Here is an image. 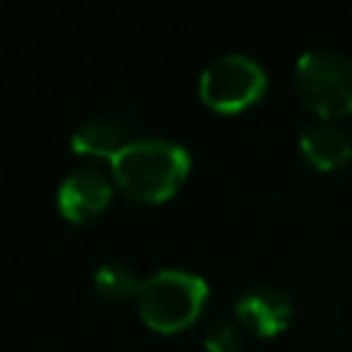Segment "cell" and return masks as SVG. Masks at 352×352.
I'll use <instances>...</instances> for the list:
<instances>
[{"label": "cell", "instance_id": "obj_10", "mask_svg": "<svg viewBox=\"0 0 352 352\" xmlns=\"http://www.w3.org/2000/svg\"><path fill=\"white\" fill-rule=\"evenodd\" d=\"M204 349L206 352H242V341L228 322H217L204 338Z\"/></svg>", "mask_w": 352, "mask_h": 352}, {"label": "cell", "instance_id": "obj_1", "mask_svg": "<svg viewBox=\"0 0 352 352\" xmlns=\"http://www.w3.org/2000/svg\"><path fill=\"white\" fill-rule=\"evenodd\" d=\"M118 187L135 201H162L179 190L190 170V151L168 138H132L113 160Z\"/></svg>", "mask_w": 352, "mask_h": 352}, {"label": "cell", "instance_id": "obj_6", "mask_svg": "<svg viewBox=\"0 0 352 352\" xmlns=\"http://www.w3.org/2000/svg\"><path fill=\"white\" fill-rule=\"evenodd\" d=\"M236 319L256 336H275L292 322V300L275 286H250L236 297Z\"/></svg>", "mask_w": 352, "mask_h": 352}, {"label": "cell", "instance_id": "obj_5", "mask_svg": "<svg viewBox=\"0 0 352 352\" xmlns=\"http://www.w3.org/2000/svg\"><path fill=\"white\" fill-rule=\"evenodd\" d=\"M110 192H113V187H110V182L102 170L77 168L60 182L58 206L69 220L82 223V220H91L94 214H99L107 206Z\"/></svg>", "mask_w": 352, "mask_h": 352}, {"label": "cell", "instance_id": "obj_4", "mask_svg": "<svg viewBox=\"0 0 352 352\" xmlns=\"http://www.w3.org/2000/svg\"><path fill=\"white\" fill-rule=\"evenodd\" d=\"M201 99L223 113H234L256 102L267 88V72L245 52H226L201 72Z\"/></svg>", "mask_w": 352, "mask_h": 352}, {"label": "cell", "instance_id": "obj_3", "mask_svg": "<svg viewBox=\"0 0 352 352\" xmlns=\"http://www.w3.org/2000/svg\"><path fill=\"white\" fill-rule=\"evenodd\" d=\"M300 99L319 116L336 118L352 110V58L316 47L305 50L294 66Z\"/></svg>", "mask_w": 352, "mask_h": 352}, {"label": "cell", "instance_id": "obj_2", "mask_svg": "<svg viewBox=\"0 0 352 352\" xmlns=\"http://www.w3.org/2000/svg\"><path fill=\"white\" fill-rule=\"evenodd\" d=\"M209 286L201 275L187 270H157L138 289V308L148 327L173 333L187 327L204 308Z\"/></svg>", "mask_w": 352, "mask_h": 352}, {"label": "cell", "instance_id": "obj_7", "mask_svg": "<svg viewBox=\"0 0 352 352\" xmlns=\"http://www.w3.org/2000/svg\"><path fill=\"white\" fill-rule=\"evenodd\" d=\"M132 126L121 116H94L72 132V148L85 157H116L132 138Z\"/></svg>", "mask_w": 352, "mask_h": 352}, {"label": "cell", "instance_id": "obj_8", "mask_svg": "<svg viewBox=\"0 0 352 352\" xmlns=\"http://www.w3.org/2000/svg\"><path fill=\"white\" fill-rule=\"evenodd\" d=\"M300 148H302L305 160L314 162L316 168H336L349 160L352 140L336 124H314L302 132Z\"/></svg>", "mask_w": 352, "mask_h": 352}, {"label": "cell", "instance_id": "obj_9", "mask_svg": "<svg viewBox=\"0 0 352 352\" xmlns=\"http://www.w3.org/2000/svg\"><path fill=\"white\" fill-rule=\"evenodd\" d=\"M94 283H96V292L104 294L107 300H124V297H129V294H135L140 289L138 275L124 261H107V264H102L94 272Z\"/></svg>", "mask_w": 352, "mask_h": 352}]
</instances>
